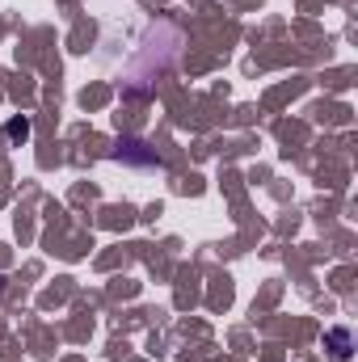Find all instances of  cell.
<instances>
[{
	"label": "cell",
	"mask_w": 358,
	"mask_h": 362,
	"mask_svg": "<svg viewBox=\"0 0 358 362\" xmlns=\"http://www.w3.org/2000/svg\"><path fill=\"white\" fill-rule=\"evenodd\" d=\"M25 135H30L25 118H13V122H8V139H25Z\"/></svg>",
	"instance_id": "1"
},
{
	"label": "cell",
	"mask_w": 358,
	"mask_h": 362,
	"mask_svg": "<svg viewBox=\"0 0 358 362\" xmlns=\"http://www.w3.org/2000/svg\"><path fill=\"white\" fill-rule=\"evenodd\" d=\"M333 346H337V350H333V354H337V358H346V354H350V350H346V346H350V337H346V333H342V329H337V333H333Z\"/></svg>",
	"instance_id": "2"
}]
</instances>
